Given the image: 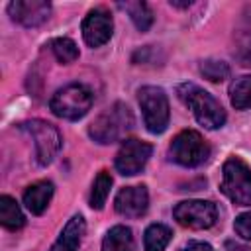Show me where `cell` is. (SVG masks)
<instances>
[{
	"mask_svg": "<svg viewBox=\"0 0 251 251\" xmlns=\"http://www.w3.org/2000/svg\"><path fill=\"white\" fill-rule=\"evenodd\" d=\"M229 100L235 110L251 108V75H243L229 84Z\"/></svg>",
	"mask_w": 251,
	"mask_h": 251,
	"instance_id": "cell-18",
	"label": "cell"
},
{
	"mask_svg": "<svg viewBox=\"0 0 251 251\" xmlns=\"http://www.w3.org/2000/svg\"><path fill=\"white\" fill-rule=\"evenodd\" d=\"M122 10H126L133 22V25L139 29V31H147L153 24V14L149 10V6L145 2H122L118 4Z\"/></svg>",
	"mask_w": 251,
	"mask_h": 251,
	"instance_id": "cell-20",
	"label": "cell"
},
{
	"mask_svg": "<svg viewBox=\"0 0 251 251\" xmlns=\"http://www.w3.org/2000/svg\"><path fill=\"white\" fill-rule=\"evenodd\" d=\"M184 251H214V247L204 243V241H192L184 247Z\"/></svg>",
	"mask_w": 251,
	"mask_h": 251,
	"instance_id": "cell-25",
	"label": "cell"
},
{
	"mask_svg": "<svg viewBox=\"0 0 251 251\" xmlns=\"http://www.w3.org/2000/svg\"><path fill=\"white\" fill-rule=\"evenodd\" d=\"M137 102L143 112L145 127L151 133H163L169 126V98L159 86H141Z\"/></svg>",
	"mask_w": 251,
	"mask_h": 251,
	"instance_id": "cell-6",
	"label": "cell"
},
{
	"mask_svg": "<svg viewBox=\"0 0 251 251\" xmlns=\"http://www.w3.org/2000/svg\"><path fill=\"white\" fill-rule=\"evenodd\" d=\"M112 29H114L112 16L104 8L90 10L86 14V18L82 20V37H84L86 45H90V47L104 45L112 37Z\"/></svg>",
	"mask_w": 251,
	"mask_h": 251,
	"instance_id": "cell-11",
	"label": "cell"
},
{
	"mask_svg": "<svg viewBox=\"0 0 251 251\" xmlns=\"http://www.w3.org/2000/svg\"><path fill=\"white\" fill-rule=\"evenodd\" d=\"M192 2L188 0V2H176V0H171V6H175V8H188Z\"/></svg>",
	"mask_w": 251,
	"mask_h": 251,
	"instance_id": "cell-27",
	"label": "cell"
},
{
	"mask_svg": "<svg viewBox=\"0 0 251 251\" xmlns=\"http://www.w3.org/2000/svg\"><path fill=\"white\" fill-rule=\"evenodd\" d=\"M176 94L192 110L196 122L200 126H204L206 129H218L226 124V110L204 88H200L192 82H182L176 86Z\"/></svg>",
	"mask_w": 251,
	"mask_h": 251,
	"instance_id": "cell-1",
	"label": "cell"
},
{
	"mask_svg": "<svg viewBox=\"0 0 251 251\" xmlns=\"http://www.w3.org/2000/svg\"><path fill=\"white\" fill-rule=\"evenodd\" d=\"M133 127V116L129 108L122 102L112 104L106 108L88 127L90 137L96 143H114L126 137V133Z\"/></svg>",
	"mask_w": 251,
	"mask_h": 251,
	"instance_id": "cell-2",
	"label": "cell"
},
{
	"mask_svg": "<svg viewBox=\"0 0 251 251\" xmlns=\"http://www.w3.org/2000/svg\"><path fill=\"white\" fill-rule=\"evenodd\" d=\"M20 129L25 131L33 139L37 163L41 167L49 165L55 159V155L59 153L61 143H63L59 129L53 124L45 122V120H27V122H22L20 124Z\"/></svg>",
	"mask_w": 251,
	"mask_h": 251,
	"instance_id": "cell-5",
	"label": "cell"
},
{
	"mask_svg": "<svg viewBox=\"0 0 251 251\" xmlns=\"http://www.w3.org/2000/svg\"><path fill=\"white\" fill-rule=\"evenodd\" d=\"M92 106V94L84 84L73 82L59 88L49 100V108L63 120H80Z\"/></svg>",
	"mask_w": 251,
	"mask_h": 251,
	"instance_id": "cell-4",
	"label": "cell"
},
{
	"mask_svg": "<svg viewBox=\"0 0 251 251\" xmlns=\"http://www.w3.org/2000/svg\"><path fill=\"white\" fill-rule=\"evenodd\" d=\"M84 231H86L84 218H82L80 214H75V216L67 222V226L63 227V231H61L59 239L53 243L51 251H78Z\"/></svg>",
	"mask_w": 251,
	"mask_h": 251,
	"instance_id": "cell-13",
	"label": "cell"
},
{
	"mask_svg": "<svg viewBox=\"0 0 251 251\" xmlns=\"http://www.w3.org/2000/svg\"><path fill=\"white\" fill-rule=\"evenodd\" d=\"M151 153H153V147L149 143L139 141L135 137H129L122 143L120 151L116 153V159H114L116 171L124 176H133V175L143 171Z\"/></svg>",
	"mask_w": 251,
	"mask_h": 251,
	"instance_id": "cell-9",
	"label": "cell"
},
{
	"mask_svg": "<svg viewBox=\"0 0 251 251\" xmlns=\"http://www.w3.org/2000/svg\"><path fill=\"white\" fill-rule=\"evenodd\" d=\"M51 51L57 57V61L63 63V65H69V63H73V61L78 59V47L69 37H57V39H53L51 41Z\"/></svg>",
	"mask_w": 251,
	"mask_h": 251,
	"instance_id": "cell-22",
	"label": "cell"
},
{
	"mask_svg": "<svg viewBox=\"0 0 251 251\" xmlns=\"http://www.w3.org/2000/svg\"><path fill=\"white\" fill-rule=\"evenodd\" d=\"M110 188H112V176L108 171H100L92 182V190H90V208L94 210H102L104 204H106V198L110 194Z\"/></svg>",
	"mask_w": 251,
	"mask_h": 251,
	"instance_id": "cell-21",
	"label": "cell"
},
{
	"mask_svg": "<svg viewBox=\"0 0 251 251\" xmlns=\"http://www.w3.org/2000/svg\"><path fill=\"white\" fill-rule=\"evenodd\" d=\"M175 220L188 229H208L218 220V208L208 200H184L173 210Z\"/></svg>",
	"mask_w": 251,
	"mask_h": 251,
	"instance_id": "cell-8",
	"label": "cell"
},
{
	"mask_svg": "<svg viewBox=\"0 0 251 251\" xmlns=\"http://www.w3.org/2000/svg\"><path fill=\"white\" fill-rule=\"evenodd\" d=\"M222 192L237 206H251V169L239 157H229L222 167Z\"/></svg>",
	"mask_w": 251,
	"mask_h": 251,
	"instance_id": "cell-3",
	"label": "cell"
},
{
	"mask_svg": "<svg viewBox=\"0 0 251 251\" xmlns=\"http://www.w3.org/2000/svg\"><path fill=\"white\" fill-rule=\"evenodd\" d=\"M171 237H173V231L167 226H163V224H151L145 229V235H143L145 251H165V247L169 245Z\"/></svg>",
	"mask_w": 251,
	"mask_h": 251,
	"instance_id": "cell-19",
	"label": "cell"
},
{
	"mask_svg": "<svg viewBox=\"0 0 251 251\" xmlns=\"http://www.w3.org/2000/svg\"><path fill=\"white\" fill-rule=\"evenodd\" d=\"M102 251H133V235L126 226H114L102 239Z\"/></svg>",
	"mask_w": 251,
	"mask_h": 251,
	"instance_id": "cell-16",
	"label": "cell"
},
{
	"mask_svg": "<svg viewBox=\"0 0 251 251\" xmlns=\"http://www.w3.org/2000/svg\"><path fill=\"white\" fill-rule=\"evenodd\" d=\"M0 222L10 231H16V229L24 227V224H25V218H24L18 202L12 196H0Z\"/></svg>",
	"mask_w": 251,
	"mask_h": 251,
	"instance_id": "cell-17",
	"label": "cell"
},
{
	"mask_svg": "<svg viewBox=\"0 0 251 251\" xmlns=\"http://www.w3.org/2000/svg\"><path fill=\"white\" fill-rule=\"evenodd\" d=\"M200 73L210 82H222L229 76V65L218 59H206L200 63Z\"/></svg>",
	"mask_w": 251,
	"mask_h": 251,
	"instance_id": "cell-23",
	"label": "cell"
},
{
	"mask_svg": "<svg viewBox=\"0 0 251 251\" xmlns=\"http://www.w3.org/2000/svg\"><path fill=\"white\" fill-rule=\"evenodd\" d=\"M169 157L182 167H198L210 157V145L194 129L180 131L169 147Z\"/></svg>",
	"mask_w": 251,
	"mask_h": 251,
	"instance_id": "cell-7",
	"label": "cell"
},
{
	"mask_svg": "<svg viewBox=\"0 0 251 251\" xmlns=\"http://www.w3.org/2000/svg\"><path fill=\"white\" fill-rule=\"evenodd\" d=\"M226 247H227L229 251H247L245 247H241V245H237V243H233V241H227Z\"/></svg>",
	"mask_w": 251,
	"mask_h": 251,
	"instance_id": "cell-26",
	"label": "cell"
},
{
	"mask_svg": "<svg viewBox=\"0 0 251 251\" xmlns=\"http://www.w3.org/2000/svg\"><path fill=\"white\" fill-rule=\"evenodd\" d=\"M235 57L241 65L251 67V8L241 14L235 27Z\"/></svg>",
	"mask_w": 251,
	"mask_h": 251,
	"instance_id": "cell-15",
	"label": "cell"
},
{
	"mask_svg": "<svg viewBox=\"0 0 251 251\" xmlns=\"http://www.w3.org/2000/svg\"><path fill=\"white\" fill-rule=\"evenodd\" d=\"M233 229L239 237L243 239H251V210L249 212H243L235 218L233 222Z\"/></svg>",
	"mask_w": 251,
	"mask_h": 251,
	"instance_id": "cell-24",
	"label": "cell"
},
{
	"mask_svg": "<svg viewBox=\"0 0 251 251\" xmlns=\"http://www.w3.org/2000/svg\"><path fill=\"white\" fill-rule=\"evenodd\" d=\"M8 14L14 22L25 27H37L47 22L51 4L47 0H14L8 4Z\"/></svg>",
	"mask_w": 251,
	"mask_h": 251,
	"instance_id": "cell-10",
	"label": "cell"
},
{
	"mask_svg": "<svg viewBox=\"0 0 251 251\" xmlns=\"http://www.w3.org/2000/svg\"><path fill=\"white\" fill-rule=\"evenodd\" d=\"M51 196H53V182H49V180H37V182L29 184L25 188V192H24V204H25V208L31 214L39 216L49 206Z\"/></svg>",
	"mask_w": 251,
	"mask_h": 251,
	"instance_id": "cell-14",
	"label": "cell"
},
{
	"mask_svg": "<svg viewBox=\"0 0 251 251\" xmlns=\"http://www.w3.org/2000/svg\"><path fill=\"white\" fill-rule=\"evenodd\" d=\"M149 206V194L143 184L137 186H124L114 200V208L118 214L126 218H139L147 212Z\"/></svg>",
	"mask_w": 251,
	"mask_h": 251,
	"instance_id": "cell-12",
	"label": "cell"
}]
</instances>
